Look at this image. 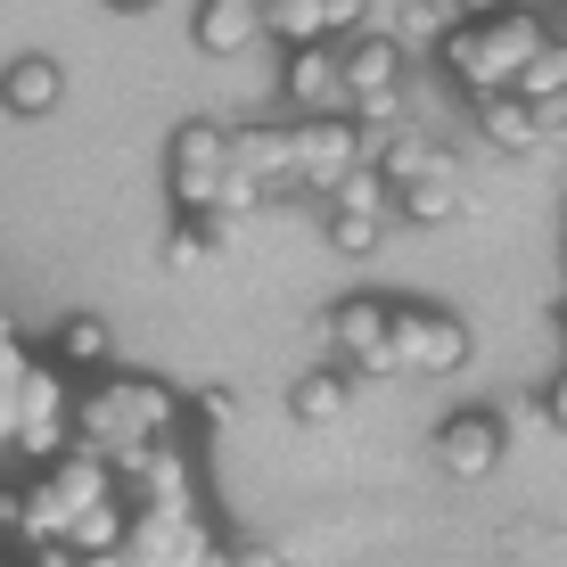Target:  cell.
Instances as JSON below:
<instances>
[{
  "label": "cell",
  "instance_id": "1",
  "mask_svg": "<svg viewBox=\"0 0 567 567\" xmlns=\"http://www.w3.org/2000/svg\"><path fill=\"white\" fill-rule=\"evenodd\" d=\"M173 427H182V395H173L165 379H107L100 395L74 412V444L115 468V461L148 453V444H165Z\"/></svg>",
  "mask_w": 567,
  "mask_h": 567
},
{
  "label": "cell",
  "instance_id": "2",
  "mask_svg": "<svg viewBox=\"0 0 567 567\" xmlns=\"http://www.w3.org/2000/svg\"><path fill=\"white\" fill-rule=\"evenodd\" d=\"M543 42H551V25H543V17L502 9V17H485V25H453V33L436 42V58H444V74H453L468 100H485V91H511L518 66H526Z\"/></svg>",
  "mask_w": 567,
  "mask_h": 567
},
{
  "label": "cell",
  "instance_id": "3",
  "mask_svg": "<svg viewBox=\"0 0 567 567\" xmlns=\"http://www.w3.org/2000/svg\"><path fill=\"white\" fill-rule=\"evenodd\" d=\"M165 182L182 223H214L223 214V182H230V132L223 124H182L165 148Z\"/></svg>",
  "mask_w": 567,
  "mask_h": 567
},
{
  "label": "cell",
  "instance_id": "4",
  "mask_svg": "<svg viewBox=\"0 0 567 567\" xmlns=\"http://www.w3.org/2000/svg\"><path fill=\"white\" fill-rule=\"evenodd\" d=\"M124 567H214L223 543L198 511H124Z\"/></svg>",
  "mask_w": 567,
  "mask_h": 567
},
{
  "label": "cell",
  "instance_id": "5",
  "mask_svg": "<svg viewBox=\"0 0 567 567\" xmlns=\"http://www.w3.org/2000/svg\"><path fill=\"white\" fill-rule=\"evenodd\" d=\"M386 354L412 379H444V370L468 362V329L436 305H386Z\"/></svg>",
  "mask_w": 567,
  "mask_h": 567
},
{
  "label": "cell",
  "instance_id": "6",
  "mask_svg": "<svg viewBox=\"0 0 567 567\" xmlns=\"http://www.w3.org/2000/svg\"><path fill=\"white\" fill-rule=\"evenodd\" d=\"M297 173H288V132L280 124H247L230 132V182H223V214H247L264 198H288Z\"/></svg>",
  "mask_w": 567,
  "mask_h": 567
},
{
  "label": "cell",
  "instance_id": "7",
  "mask_svg": "<svg viewBox=\"0 0 567 567\" xmlns=\"http://www.w3.org/2000/svg\"><path fill=\"white\" fill-rule=\"evenodd\" d=\"M9 444L25 461H42V468L74 444V412H66V395H58V370L33 362L25 379H17V395H9Z\"/></svg>",
  "mask_w": 567,
  "mask_h": 567
},
{
  "label": "cell",
  "instance_id": "8",
  "mask_svg": "<svg viewBox=\"0 0 567 567\" xmlns=\"http://www.w3.org/2000/svg\"><path fill=\"white\" fill-rule=\"evenodd\" d=\"M354 165H362L354 115H305V124H288V173H297V189L329 198V189H338Z\"/></svg>",
  "mask_w": 567,
  "mask_h": 567
},
{
  "label": "cell",
  "instance_id": "9",
  "mask_svg": "<svg viewBox=\"0 0 567 567\" xmlns=\"http://www.w3.org/2000/svg\"><path fill=\"white\" fill-rule=\"evenodd\" d=\"M502 444H511V436H502L494 412H453V420H436V461L453 468L461 485H485V477H494V468H502Z\"/></svg>",
  "mask_w": 567,
  "mask_h": 567
},
{
  "label": "cell",
  "instance_id": "10",
  "mask_svg": "<svg viewBox=\"0 0 567 567\" xmlns=\"http://www.w3.org/2000/svg\"><path fill=\"white\" fill-rule=\"evenodd\" d=\"M329 346L346 354L354 379H386V370H395V354H386V305L379 297H346L338 312H329Z\"/></svg>",
  "mask_w": 567,
  "mask_h": 567
},
{
  "label": "cell",
  "instance_id": "11",
  "mask_svg": "<svg viewBox=\"0 0 567 567\" xmlns=\"http://www.w3.org/2000/svg\"><path fill=\"white\" fill-rule=\"evenodd\" d=\"M280 91H288V107H297V115H346V66H338V50H329V42L288 50Z\"/></svg>",
  "mask_w": 567,
  "mask_h": 567
},
{
  "label": "cell",
  "instance_id": "12",
  "mask_svg": "<svg viewBox=\"0 0 567 567\" xmlns=\"http://www.w3.org/2000/svg\"><path fill=\"white\" fill-rule=\"evenodd\" d=\"M338 66H346V107L354 100H395L403 91V50L386 42V33H354V42L338 50Z\"/></svg>",
  "mask_w": 567,
  "mask_h": 567
},
{
  "label": "cell",
  "instance_id": "13",
  "mask_svg": "<svg viewBox=\"0 0 567 567\" xmlns=\"http://www.w3.org/2000/svg\"><path fill=\"white\" fill-rule=\"evenodd\" d=\"M58 100H66V74H58V58H17V66L0 74V107L25 115V124H33V115H50Z\"/></svg>",
  "mask_w": 567,
  "mask_h": 567
},
{
  "label": "cell",
  "instance_id": "14",
  "mask_svg": "<svg viewBox=\"0 0 567 567\" xmlns=\"http://www.w3.org/2000/svg\"><path fill=\"white\" fill-rule=\"evenodd\" d=\"M264 33V0H206L198 9V50L206 58H239Z\"/></svg>",
  "mask_w": 567,
  "mask_h": 567
},
{
  "label": "cell",
  "instance_id": "15",
  "mask_svg": "<svg viewBox=\"0 0 567 567\" xmlns=\"http://www.w3.org/2000/svg\"><path fill=\"white\" fill-rule=\"evenodd\" d=\"M386 198H395L403 214H412V223H453V214H461V182H453V156H436V165H427V173H412V182H395V189H386Z\"/></svg>",
  "mask_w": 567,
  "mask_h": 567
},
{
  "label": "cell",
  "instance_id": "16",
  "mask_svg": "<svg viewBox=\"0 0 567 567\" xmlns=\"http://www.w3.org/2000/svg\"><path fill=\"white\" fill-rule=\"evenodd\" d=\"M468 107H477V132H485V141H494L502 156H526V148L543 141L535 107H526V100H511V91H485V100H468Z\"/></svg>",
  "mask_w": 567,
  "mask_h": 567
},
{
  "label": "cell",
  "instance_id": "17",
  "mask_svg": "<svg viewBox=\"0 0 567 567\" xmlns=\"http://www.w3.org/2000/svg\"><path fill=\"white\" fill-rule=\"evenodd\" d=\"M288 412H297V427H338L346 412H354V386H346V370H312V379H297Z\"/></svg>",
  "mask_w": 567,
  "mask_h": 567
},
{
  "label": "cell",
  "instance_id": "18",
  "mask_svg": "<svg viewBox=\"0 0 567 567\" xmlns=\"http://www.w3.org/2000/svg\"><path fill=\"white\" fill-rule=\"evenodd\" d=\"M58 362L107 370V362H115V329L100 321V312H66V321H58Z\"/></svg>",
  "mask_w": 567,
  "mask_h": 567
},
{
  "label": "cell",
  "instance_id": "19",
  "mask_svg": "<svg viewBox=\"0 0 567 567\" xmlns=\"http://www.w3.org/2000/svg\"><path fill=\"white\" fill-rule=\"evenodd\" d=\"M379 33H386L403 58H412V50H436V42H444V9H436V0H403L395 17H379Z\"/></svg>",
  "mask_w": 567,
  "mask_h": 567
},
{
  "label": "cell",
  "instance_id": "20",
  "mask_svg": "<svg viewBox=\"0 0 567 567\" xmlns=\"http://www.w3.org/2000/svg\"><path fill=\"white\" fill-rule=\"evenodd\" d=\"M559 91H567V42L551 33V42H543V50H535V58L518 66L511 100H526V107H535V100H559Z\"/></svg>",
  "mask_w": 567,
  "mask_h": 567
},
{
  "label": "cell",
  "instance_id": "21",
  "mask_svg": "<svg viewBox=\"0 0 567 567\" xmlns=\"http://www.w3.org/2000/svg\"><path fill=\"white\" fill-rule=\"evenodd\" d=\"M329 214H370V223H386V206H395V198H386V182H379V165H370V156H362V165L354 173H346V182L338 189H329V198H321Z\"/></svg>",
  "mask_w": 567,
  "mask_h": 567
},
{
  "label": "cell",
  "instance_id": "22",
  "mask_svg": "<svg viewBox=\"0 0 567 567\" xmlns=\"http://www.w3.org/2000/svg\"><path fill=\"white\" fill-rule=\"evenodd\" d=\"M58 543H66L74 559H91V551H115V543H124V502H100V511H83V518H74Z\"/></svg>",
  "mask_w": 567,
  "mask_h": 567
},
{
  "label": "cell",
  "instance_id": "23",
  "mask_svg": "<svg viewBox=\"0 0 567 567\" xmlns=\"http://www.w3.org/2000/svg\"><path fill=\"white\" fill-rule=\"evenodd\" d=\"M444 148H427L420 132H386V148H379V182L395 189V182H412V173H427Z\"/></svg>",
  "mask_w": 567,
  "mask_h": 567
},
{
  "label": "cell",
  "instance_id": "24",
  "mask_svg": "<svg viewBox=\"0 0 567 567\" xmlns=\"http://www.w3.org/2000/svg\"><path fill=\"white\" fill-rule=\"evenodd\" d=\"M379 239H386V223H370V214H329V247L338 256H379Z\"/></svg>",
  "mask_w": 567,
  "mask_h": 567
},
{
  "label": "cell",
  "instance_id": "25",
  "mask_svg": "<svg viewBox=\"0 0 567 567\" xmlns=\"http://www.w3.org/2000/svg\"><path fill=\"white\" fill-rule=\"evenodd\" d=\"M214 264V223H182L165 239V271H206Z\"/></svg>",
  "mask_w": 567,
  "mask_h": 567
},
{
  "label": "cell",
  "instance_id": "26",
  "mask_svg": "<svg viewBox=\"0 0 567 567\" xmlns=\"http://www.w3.org/2000/svg\"><path fill=\"white\" fill-rule=\"evenodd\" d=\"M198 420H206V436H223V427L239 420V403H230L223 386H214V395H198Z\"/></svg>",
  "mask_w": 567,
  "mask_h": 567
},
{
  "label": "cell",
  "instance_id": "27",
  "mask_svg": "<svg viewBox=\"0 0 567 567\" xmlns=\"http://www.w3.org/2000/svg\"><path fill=\"white\" fill-rule=\"evenodd\" d=\"M502 9H511V0H453L461 25H485V17H502Z\"/></svg>",
  "mask_w": 567,
  "mask_h": 567
},
{
  "label": "cell",
  "instance_id": "28",
  "mask_svg": "<svg viewBox=\"0 0 567 567\" xmlns=\"http://www.w3.org/2000/svg\"><path fill=\"white\" fill-rule=\"evenodd\" d=\"M0 535L25 543V502H17V494H0Z\"/></svg>",
  "mask_w": 567,
  "mask_h": 567
},
{
  "label": "cell",
  "instance_id": "29",
  "mask_svg": "<svg viewBox=\"0 0 567 567\" xmlns=\"http://www.w3.org/2000/svg\"><path fill=\"white\" fill-rule=\"evenodd\" d=\"M535 124L543 132H567V91H559V100H535Z\"/></svg>",
  "mask_w": 567,
  "mask_h": 567
},
{
  "label": "cell",
  "instance_id": "30",
  "mask_svg": "<svg viewBox=\"0 0 567 567\" xmlns=\"http://www.w3.org/2000/svg\"><path fill=\"white\" fill-rule=\"evenodd\" d=\"M543 412H551V427H559V436H567V370H559V379H551V395H543Z\"/></svg>",
  "mask_w": 567,
  "mask_h": 567
},
{
  "label": "cell",
  "instance_id": "31",
  "mask_svg": "<svg viewBox=\"0 0 567 567\" xmlns=\"http://www.w3.org/2000/svg\"><path fill=\"white\" fill-rule=\"evenodd\" d=\"M33 567H74V551L66 543H33Z\"/></svg>",
  "mask_w": 567,
  "mask_h": 567
},
{
  "label": "cell",
  "instance_id": "32",
  "mask_svg": "<svg viewBox=\"0 0 567 567\" xmlns=\"http://www.w3.org/2000/svg\"><path fill=\"white\" fill-rule=\"evenodd\" d=\"M74 567H124V551H91V559H74Z\"/></svg>",
  "mask_w": 567,
  "mask_h": 567
},
{
  "label": "cell",
  "instance_id": "33",
  "mask_svg": "<svg viewBox=\"0 0 567 567\" xmlns=\"http://www.w3.org/2000/svg\"><path fill=\"white\" fill-rule=\"evenodd\" d=\"M9 395H17V386H0V444H9Z\"/></svg>",
  "mask_w": 567,
  "mask_h": 567
},
{
  "label": "cell",
  "instance_id": "34",
  "mask_svg": "<svg viewBox=\"0 0 567 567\" xmlns=\"http://www.w3.org/2000/svg\"><path fill=\"white\" fill-rule=\"evenodd\" d=\"M107 9H124V17H141V9H156V0H107Z\"/></svg>",
  "mask_w": 567,
  "mask_h": 567
},
{
  "label": "cell",
  "instance_id": "35",
  "mask_svg": "<svg viewBox=\"0 0 567 567\" xmlns=\"http://www.w3.org/2000/svg\"><path fill=\"white\" fill-rule=\"evenodd\" d=\"M518 9H526V0H518Z\"/></svg>",
  "mask_w": 567,
  "mask_h": 567
}]
</instances>
